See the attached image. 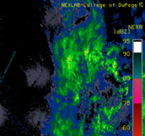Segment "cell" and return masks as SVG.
<instances>
[{
    "mask_svg": "<svg viewBox=\"0 0 145 136\" xmlns=\"http://www.w3.org/2000/svg\"><path fill=\"white\" fill-rule=\"evenodd\" d=\"M6 118V113L4 110V108L2 107L1 104H0V126L4 123V120Z\"/></svg>",
    "mask_w": 145,
    "mask_h": 136,
    "instance_id": "obj_1",
    "label": "cell"
}]
</instances>
